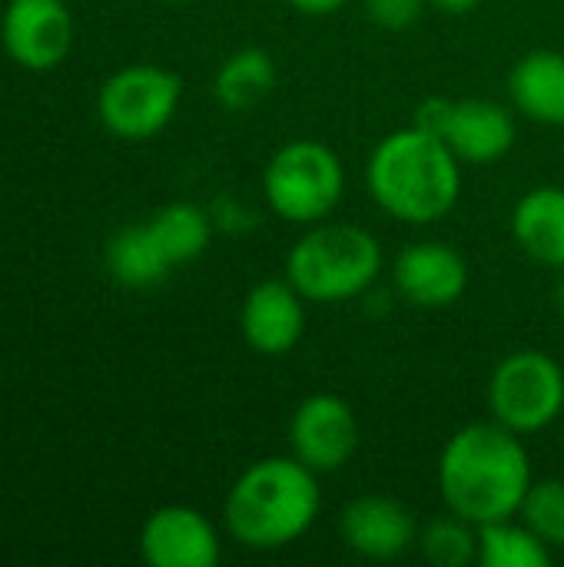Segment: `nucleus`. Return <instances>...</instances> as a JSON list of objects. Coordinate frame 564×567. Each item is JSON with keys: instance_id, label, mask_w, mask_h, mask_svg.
<instances>
[{"instance_id": "obj_18", "label": "nucleus", "mask_w": 564, "mask_h": 567, "mask_svg": "<svg viewBox=\"0 0 564 567\" xmlns=\"http://www.w3.org/2000/svg\"><path fill=\"white\" fill-rule=\"evenodd\" d=\"M106 269L126 289H150V286H160L170 276L173 262L166 259L163 246L156 243L150 223H140V226L120 229L110 239Z\"/></svg>"}, {"instance_id": "obj_12", "label": "nucleus", "mask_w": 564, "mask_h": 567, "mask_svg": "<svg viewBox=\"0 0 564 567\" xmlns=\"http://www.w3.org/2000/svg\"><path fill=\"white\" fill-rule=\"evenodd\" d=\"M392 282L416 309H445L462 299L469 286V262L449 243H412L396 256Z\"/></svg>"}, {"instance_id": "obj_21", "label": "nucleus", "mask_w": 564, "mask_h": 567, "mask_svg": "<svg viewBox=\"0 0 564 567\" xmlns=\"http://www.w3.org/2000/svg\"><path fill=\"white\" fill-rule=\"evenodd\" d=\"M419 548L435 567H469L479 561V525L449 512L419 532Z\"/></svg>"}, {"instance_id": "obj_13", "label": "nucleus", "mask_w": 564, "mask_h": 567, "mask_svg": "<svg viewBox=\"0 0 564 567\" xmlns=\"http://www.w3.org/2000/svg\"><path fill=\"white\" fill-rule=\"evenodd\" d=\"M339 535L366 561H392L419 542L416 518L389 495H359L339 515Z\"/></svg>"}, {"instance_id": "obj_20", "label": "nucleus", "mask_w": 564, "mask_h": 567, "mask_svg": "<svg viewBox=\"0 0 564 567\" xmlns=\"http://www.w3.org/2000/svg\"><path fill=\"white\" fill-rule=\"evenodd\" d=\"M150 229H153L156 243L163 246V252H166V259L173 266L199 259L206 252V246H209V236H213L209 216L199 206H193V203H170V206H163L150 219Z\"/></svg>"}, {"instance_id": "obj_26", "label": "nucleus", "mask_w": 564, "mask_h": 567, "mask_svg": "<svg viewBox=\"0 0 564 567\" xmlns=\"http://www.w3.org/2000/svg\"><path fill=\"white\" fill-rule=\"evenodd\" d=\"M555 302H558V309L564 312V276L558 279V286H555Z\"/></svg>"}, {"instance_id": "obj_22", "label": "nucleus", "mask_w": 564, "mask_h": 567, "mask_svg": "<svg viewBox=\"0 0 564 567\" xmlns=\"http://www.w3.org/2000/svg\"><path fill=\"white\" fill-rule=\"evenodd\" d=\"M519 518L552 548L564 551V482L562 478H542L532 482Z\"/></svg>"}, {"instance_id": "obj_25", "label": "nucleus", "mask_w": 564, "mask_h": 567, "mask_svg": "<svg viewBox=\"0 0 564 567\" xmlns=\"http://www.w3.org/2000/svg\"><path fill=\"white\" fill-rule=\"evenodd\" d=\"M435 10H442V13H455V17H462V13H469V10H475L482 0H429Z\"/></svg>"}, {"instance_id": "obj_7", "label": "nucleus", "mask_w": 564, "mask_h": 567, "mask_svg": "<svg viewBox=\"0 0 564 567\" xmlns=\"http://www.w3.org/2000/svg\"><path fill=\"white\" fill-rule=\"evenodd\" d=\"M183 80L156 63L116 70L96 93L100 123L120 140H150L170 126L180 110Z\"/></svg>"}, {"instance_id": "obj_11", "label": "nucleus", "mask_w": 564, "mask_h": 567, "mask_svg": "<svg viewBox=\"0 0 564 567\" xmlns=\"http://www.w3.org/2000/svg\"><path fill=\"white\" fill-rule=\"evenodd\" d=\"M219 555L213 522L189 505H163L143 522L140 558L150 567H213Z\"/></svg>"}, {"instance_id": "obj_15", "label": "nucleus", "mask_w": 564, "mask_h": 567, "mask_svg": "<svg viewBox=\"0 0 564 567\" xmlns=\"http://www.w3.org/2000/svg\"><path fill=\"white\" fill-rule=\"evenodd\" d=\"M512 236L529 259L564 272V186L529 189L515 203Z\"/></svg>"}, {"instance_id": "obj_3", "label": "nucleus", "mask_w": 564, "mask_h": 567, "mask_svg": "<svg viewBox=\"0 0 564 567\" xmlns=\"http://www.w3.org/2000/svg\"><path fill=\"white\" fill-rule=\"evenodd\" d=\"M319 475L296 455L253 462L226 495V528L249 551H279L299 542L319 518Z\"/></svg>"}, {"instance_id": "obj_10", "label": "nucleus", "mask_w": 564, "mask_h": 567, "mask_svg": "<svg viewBox=\"0 0 564 567\" xmlns=\"http://www.w3.org/2000/svg\"><path fill=\"white\" fill-rule=\"evenodd\" d=\"M0 40L17 66L43 73L66 60L73 47V17L63 0H7Z\"/></svg>"}, {"instance_id": "obj_14", "label": "nucleus", "mask_w": 564, "mask_h": 567, "mask_svg": "<svg viewBox=\"0 0 564 567\" xmlns=\"http://www.w3.org/2000/svg\"><path fill=\"white\" fill-rule=\"evenodd\" d=\"M243 339L259 355H286L306 332V299L289 279H266L249 289L239 312Z\"/></svg>"}, {"instance_id": "obj_9", "label": "nucleus", "mask_w": 564, "mask_h": 567, "mask_svg": "<svg viewBox=\"0 0 564 567\" xmlns=\"http://www.w3.org/2000/svg\"><path fill=\"white\" fill-rule=\"evenodd\" d=\"M293 455L316 475L339 472L359 449V422L342 395L316 392L299 402L289 422Z\"/></svg>"}, {"instance_id": "obj_19", "label": "nucleus", "mask_w": 564, "mask_h": 567, "mask_svg": "<svg viewBox=\"0 0 564 567\" xmlns=\"http://www.w3.org/2000/svg\"><path fill=\"white\" fill-rule=\"evenodd\" d=\"M479 561L485 567H548L552 548L519 518L479 528Z\"/></svg>"}, {"instance_id": "obj_24", "label": "nucleus", "mask_w": 564, "mask_h": 567, "mask_svg": "<svg viewBox=\"0 0 564 567\" xmlns=\"http://www.w3.org/2000/svg\"><path fill=\"white\" fill-rule=\"evenodd\" d=\"M286 3L302 17H329V13L342 10L349 0H286Z\"/></svg>"}, {"instance_id": "obj_2", "label": "nucleus", "mask_w": 564, "mask_h": 567, "mask_svg": "<svg viewBox=\"0 0 564 567\" xmlns=\"http://www.w3.org/2000/svg\"><path fill=\"white\" fill-rule=\"evenodd\" d=\"M372 203L399 223L425 226L449 216L462 193V159L429 130L406 126L382 136L366 163Z\"/></svg>"}, {"instance_id": "obj_6", "label": "nucleus", "mask_w": 564, "mask_h": 567, "mask_svg": "<svg viewBox=\"0 0 564 567\" xmlns=\"http://www.w3.org/2000/svg\"><path fill=\"white\" fill-rule=\"evenodd\" d=\"M489 409L519 435L548 429L564 412V369L542 349L505 355L489 379Z\"/></svg>"}, {"instance_id": "obj_1", "label": "nucleus", "mask_w": 564, "mask_h": 567, "mask_svg": "<svg viewBox=\"0 0 564 567\" xmlns=\"http://www.w3.org/2000/svg\"><path fill=\"white\" fill-rule=\"evenodd\" d=\"M532 482V462L522 435L502 422L459 429L439 458V492L445 508L479 528L519 518Z\"/></svg>"}, {"instance_id": "obj_5", "label": "nucleus", "mask_w": 564, "mask_h": 567, "mask_svg": "<svg viewBox=\"0 0 564 567\" xmlns=\"http://www.w3.org/2000/svg\"><path fill=\"white\" fill-rule=\"evenodd\" d=\"M346 173L339 156L319 140H289L273 153L263 173V193L273 213L296 226H316L342 203Z\"/></svg>"}, {"instance_id": "obj_8", "label": "nucleus", "mask_w": 564, "mask_h": 567, "mask_svg": "<svg viewBox=\"0 0 564 567\" xmlns=\"http://www.w3.org/2000/svg\"><path fill=\"white\" fill-rule=\"evenodd\" d=\"M416 126L435 133L462 163H495L515 146V116L495 100H445L419 103Z\"/></svg>"}, {"instance_id": "obj_23", "label": "nucleus", "mask_w": 564, "mask_h": 567, "mask_svg": "<svg viewBox=\"0 0 564 567\" xmlns=\"http://www.w3.org/2000/svg\"><path fill=\"white\" fill-rule=\"evenodd\" d=\"M429 0H362L366 17L382 30H409L419 23Z\"/></svg>"}, {"instance_id": "obj_16", "label": "nucleus", "mask_w": 564, "mask_h": 567, "mask_svg": "<svg viewBox=\"0 0 564 567\" xmlns=\"http://www.w3.org/2000/svg\"><path fill=\"white\" fill-rule=\"evenodd\" d=\"M509 93L519 113L542 126H564V53L532 50L525 53L512 76Z\"/></svg>"}, {"instance_id": "obj_4", "label": "nucleus", "mask_w": 564, "mask_h": 567, "mask_svg": "<svg viewBox=\"0 0 564 567\" xmlns=\"http://www.w3.org/2000/svg\"><path fill=\"white\" fill-rule=\"evenodd\" d=\"M382 272L379 239L356 223H316L286 256V279L306 302H349Z\"/></svg>"}, {"instance_id": "obj_17", "label": "nucleus", "mask_w": 564, "mask_h": 567, "mask_svg": "<svg viewBox=\"0 0 564 567\" xmlns=\"http://www.w3.org/2000/svg\"><path fill=\"white\" fill-rule=\"evenodd\" d=\"M276 90V60L259 47H243L223 60L213 80V96L223 110L246 113Z\"/></svg>"}, {"instance_id": "obj_27", "label": "nucleus", "mask_w": 564, "mask_h": 567, "mask_svg": "<svg viewBox=\"0 0 564 567\" xmlns=\"http://www.w3.org/2000/svg\"><path fill=\"white\" fill-rule=\"evenodd\" d=\"M173 3H180V0H173Z\"/></svg>"}]
</instances>
